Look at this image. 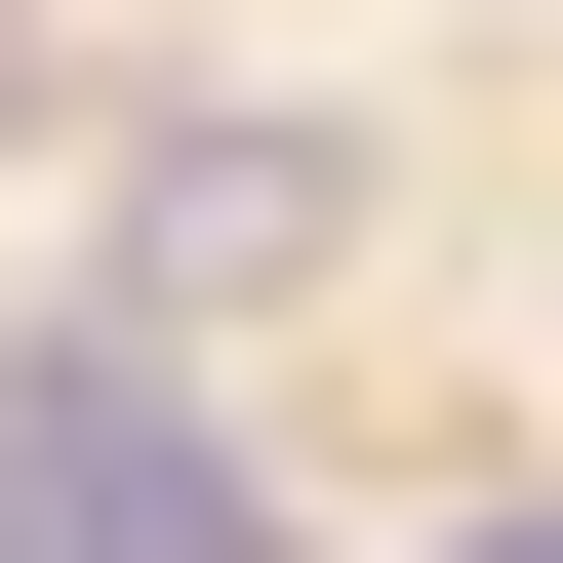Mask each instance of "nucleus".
Segmentation results:
<instances>
[{
    "label": "nucleus",
    "mask_w": 563,
    "mask_h": 563,
    "mask_svg": "<svg viewBox=\"0 0 563 563\" xmlns=\"http://www.w3.org/2000/svg\"><path fill=\"white\" fill-rule=\"evenodd\" d=\"M363 242V121H282V81H201L162 162H121V322H201V282H322Z\"/></svg>",
    "instance_id": "2"
},
{
    "label": "nucleus",
    "mask_w": 563,
    "mask_h": 563,
    "mask_svg": "<svg viewBox=\"0 0 563 563\" xmlns=\"http://www.w3.org/2000/svg\"><path fill=\"white\" fill-rule=\"evenodd\" d=\"M0 121H41V41H0Z\"/></svg>",
    "instance_id": "3"
},
{
    "label": "nucleus",
    "mask_w": 563,
    "mask_h": 563,
    "mask_svg": "<svg viewBox=\"0 0 563 563\" xmlns=\"http://www.w3.org/2000/svg\"><path fill=\"white\" fill-rule=\"evenodd\" d=\"M0 563H242V443L162 322H0Z\"/></svg>",
    "instance_id": "1"
}]
</instances>
